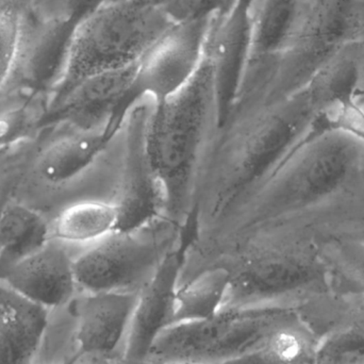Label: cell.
Listing matches in <instances>:
<instances>
[{"instance_id": "32", "label": "cell", "mask_w": 364, "mask_h": 364, "mask_svg": "<svg viewBox=\"0 0 364 364\" xmlns=\"http://www.w3.org/2000/svg\"><path fill=\"white\" fill-rule=\"evenodd\" d=\"M139 364H194V363H142Z\"/></svg>"}, {"instance_id": "7", "label": "cell", "mask_w": 364, "mask_h": 364, "mask_svg": "<svg viewBox=\"0 0 364 364\" xmlns=\"http://www.w3.org/2000/svg\"><path fill=\"white\" fill-rule=\"evenodd\" d=\"M363 38V0H312L299 31L272 58L261 107L299 93L342 51Z\"/></svg>"}, {"instance_id": "19", "label": "cell", "mask_w": 364, "mask_h": 364, "mask_svg": "<svg viewBox=\"0 0 364 364\" xmlns=\"http://www.w3.org/2000/svg\"><path fill=\"white\" fill-rule=\"evenodd\" d=\"M311 4L312 0H252L250 57H271L284 51Z\"/></svg>"}, {"instance_id": "37", "label": "cell", "mask_w": 364, "mask_h": 364, "mask_svg": "<svg viewBox=\"0 0 364 364\" xmlns=\"http://www.w3.org/2000/svg\"><path fill=\"white\" fill-rule=\"evenodd\" d=\"M363 2H364V0H363Z\"/></svg>"}, {"instance_id": "1", "label": "cell", "mask_w": 364, "mask_h": 364, "mask_svg": "<svg viewBox=\"0 0 364 364\" xmlns=\"http://www.w3.org/2000/svg\"><path fill=\"white\" fill-rule=\"evenodd\" d=\"M338 100L337 87L320 73L278 104L230 111L203 158L186 241L215 230L247 203L307 139L320 113Z\"/></svg>"}, {"instance_id": "3", "label": "cell", "mask_w": 364, "mask_h": 364, "mask_svg": "<svg viewBox=\"0 0 364 364\" xmlns=\"http://www.w3.org/2000/svg\"><path fill=\"white\" fill-rule=\"evenodd\" d=\"M363 193V141L338 130L310 134L224 224L190 242L220 239L275 218L301 216L320 223Z\"/></svg>"}, {"instance_id": "6", "label": "cell", "mask_w": 364, "mask_h": 364, "mask_svg": "<svg viewBox=\"0 0 364 364\" xmlns=\"http://www.w3.org/2000/svg\"><path fill=\"white\" fill-rule=\"evenodd\" d=\"M297 304L223 308L213 318L172 325L144 363L223 364L258 348L301 312Z\"/></svg>"}, {"instance_id": "12", "label": "cell", "mask_w": 364, "mask_h": 364, "mask_svg": "<svg viewBox=\"0 0 364 364\" xmlns=\"http://www.w3.org/2000/svg\"><path fill=\"white\" fill-rule=\"evenodd\" d=\"M138 64L85 79L59 102L49 107L42 130L109 129L121 132V111L134 85Z\"/></svg>"}, {"instance_id": "28", "label": "cell", "mask_w": 364, "mask_h": 364, "mask_svg": "<svg viewBox=\"0 0 364 364\" xmlns=\"http://www.w3.org/2000/svg\"><path fill=\"white\" fill-rule=\"evenodd\" d=\"M174 23L213 19L225 14L237 0H156Z\"/></svg>"}, {"instance_id": "29", "label": "cell", "mask_w": 364, "mask_h": 364, "mask_svg": "<svg viewBox=\"0 0 364 364\" xmlns=\"http://www.w3.org/2000/svg\"><path fill=\"white\" fill-rule=\"evenodd\" d=\"M98 359L91 357H78L74 364H98Z\"/></svg>"}, {"instance_id": "13", "label": "cell", "mask_w": 364, "mask_h": 364, "mask_svg": "<svg viewBox=\"0 0 364 364\" xmlns=\"http://www.w3.org/2000/svg\"><path fill=\"white\" fill-rule=\"evenodd\" d=\"M77 250L48 239L0 274V282L48 311H59L79 293L74 272Z\"/></svg>"}, {"instance_id": "14", "label": "cell", "mask_w": 364, "mask_h": 364, "mask_svg": "<svg viewBox=\"0 0 364 364\" xmlns=\"http://www.w3.org/2000/svg\"><path fill=\"white\" fill-rule=\"evenodd\" d=\"M139 293H78L70 305L75 318V356L107 360L123 357Z\"/></svg>"}, {"instance_id": "5", "label": "cell", "mask_w": 364, "mask_h": 364, "mask_svg": "<svg viewBox=\"0 0 364 364\" xmlns=\"http://www.w3.org/2000/svg\"><path fill=\"white\" fill-rule=\"evenodd\" d=\"M174 25L156 0L107 2L77 25L49 107L85 79L136 65Z\"/></svg>"}, {"instance_id": "24", "label": "cell", "mask_w": 364, "mask_h": 364, "mask_svg": "<svg viewBox=\"0 0 364 364\" xmlns=\"http://www.w3.org/2000/svg\"><path fill=\"white\" fill-rule=\"evenodd\" d=\"M301 308L318 336L338 328L364 335V293L336 291L307 301Z\"/></svg>"}, {"instance_id": "11", "label": "cell", "mask_w": 364, "mask_h": 364, "mask_svg": "<svg viewBox=\"0 0 364 364\" xmlns=\"http://www.w3.org/2000/svg\"><path fill=\"white\" fill-rule=\"evenodd\" d=\"M78 23L76 17L66 12L51 15L29 13L18 63L4 93L19 92L46 98L50 102L65 72Z\"/></svg>"}, {"instance_id": "8", "label": "cell", "mask_w": 364, "mask_h": 364, "mask_svg": "<svg viewBox=\"0 0 364 364\" xmlns=\"http://www.w3.org/2000/svg\"><path fill=\"white\" fill-rule=\"evenodd\" d=\"M184 244V229L164 215L139 228L114 231L77 250L79 293H140L168 255Z\"/></svg>"}, {"instance_id": "33", "label": "cell", "mask_w": 364, "mask_h": 364, "mask_svg": "<svg viewBox=\"0 0 364 364\" xmlns=\"http://www.w3.org/2000/svg\"><path fill=\"white\" fill-rule=\"evenodd\" d=\"M359 207H360V205H359ZM354 208H357V207H354ZM352 209H353V208H352ZM352 209H350V210H352ZM348 211H350V210H348ZM346 212H348V211H346ZM344 213H346V212H344ZM342 214H343V213H342ZM340 215H341V214H340ZM336 218H337V216H336ZM328 222H329V220H328ZM326 223H327V222H326ZM326 223H325V224H326ZM325 224H324V225H325ZM324 225H323V226H324ZM323 226H322V227H321L320 231H321V232L324 233V232H323V231H322Z\"/></svg>"}, {"instance_id": "20", "label": "cell", "mask_w": 364, "mask_h": 364, "mask_svg": "<svg viewBox=\"0 0 364 364\" xmlns=\"http://www.w3.org/2000/svg\"><path fill=\"white\" fill-rule=\"evenodd\" d=\"M49 239V216L23 198L0 205V274Z\"/></svg>"}, {"instance_id": "25", "label": "cell", "mask_w": 364, "mask_h": 364, "mask_svg": "<svg viewBox=\"0 0 364 364\" xmlns=\"http://www.w3.org/2000/svg\"><path fill=\"white\" fill-rule=\"evenodd\" d=\"M314 232L333 272L336 291L364 293V237Z\"/></svg>"}, {"instance_id": "23", "label": "cell", "mask_w": 364, "mask_h": 364, "mask_svg": "<svg viewBox=\"0 0 364 364\" xmlns=\"http://www.w3.org/2000/svg\"><path fill=\"white\" fill-rule=\"evenodd\" d=\"M49 102L19 92L0 95V153L31 141L42 130Z\"/></svg>"}, {"instance_id": "34", "label": "cell", "mask_w": 364, "mask_h": 364, "mask_svg": "<svg viewBox=\"0 0 364 364\" xmlns=\"http://www.w3.org/2000/svg\"><path fill=\"white\" fill-rule=\"evenodd\" d=\"M356 207H358V205H356ZM353 208H354V207H353ZM341 214H342V213H341ZM339 215H340V214H339ZM337 216H338V215H337ZM335 218H336V216H335ZM331 220H333V218H331ZM324 224H325V223H324ZM324 224H323V225H324ZM321 227H322V226H321ZM321 227H320V228H321ZM320 228H318V232H321V231H320ZM321 233H322V232H321Z\"/></svg>"}, {"instance_id": "2", "label": "cell", "mask_w": 364, "mask_h": 364, "mask_svg": "<svg viewBox=\"0 0 364 364\" xmlns=\"http://www.w3.org/2000/svg\"><path fill=\"white\" fill-rule=\"evenodd\" d=\"M223 267L230 287L223 308L297 304L336 292V280L316 235L297 218L264 220L183 248L181 282Z\"/></svg>"}, {"instance_id": "35", "label": "cell", "mask_w": 364, "mask_h": 364, "mask_svg": "<svg viewBox=\"0 0 364 364\" xmlns=\"http://www.w3.org/2000/svg\"><path fill=\"white\" fill-rule=\"evenodd\" d=\"M361 205H363L364 207V194H363V203H361Z\"/></svg>"}, {"instance_id": "16", "label": "cell", "mask_w": 364, "mask_h": 364, "mask_svg": "<svg viewBox=\"0 0 364 364\" xmlns=\"http://www.w3.org/2000/svg\"><path fill=\"white\" fill-rule=\"evenodd\" d=\"M184 245L168 255L139 293L123 354L128 364L144 363L158 337L173 325Z\"/></svg>"}, {"instance_id": "26", "label": "cell", "mask_w": 364, "mask_h": 364, "mask_svg": "<svg viewBox=\"0 0 364 364\" xmlns=\"http://www.w3.org/2000/svg\"><path fill=\"white\" fill-rule=\"evenodd\" d=\"M25 0H0V95L12 80L27 31Z\"/></svg>"}, {"instance_id": "18", "label": "cell", "mask_w": 364, "mask_h": 364, "mask_svg": "<svg viewBox=\"0 0 364 364\" xmlns=\"http://www.w3.org/2000/svg\"><path fill=\"white\" fill-rule=\"evenodd\" d=\"M115 201L87 198L63 205L49 218V239L80 250L117 230Z\"/></svg>"}, {"instance_id": "4", "label": "cell", "mask_w": 364, "mask_h": 364, "mask_svg": "<svg viewBox=\"0 0 364 364\" xmlns=\"http://www.w3.org/2000/svg\"><path fill=\"white\" fill-rule=\"evenodd\" d=\"M216 126L215 78L205 55L186 87L164 102H154L147 123V151L164 193V216L181 226L184 235L199 171Z\"/></svg>"}, {"instance_id": "15", "label": "cell", "mask_w": 364, "mask_h": 364, "mask_svg": "<svg viewBox=\"0 0 364 364\" xmlns=\"http://www.w3.org/2000/svg\"><path fill=\"white\" fill-rule=\"evenodd\" d=\"M252 0H237L212 21L205 46L218 95V126L226 121L252 55Z\"/></svg>"}, {"instance_id": "36", "label": "cell", "mask_w": 364, "mask_h": 364, "mask_svg": "<svg viewBox=\"0 0 364 364\" xmlns=\"http://www.w3.org/2000/svg\"><path fill=\"white\" fill-rule=\"evenodd\" d=\"M109 1H117V0H109Z\"/></svg>"}, {"instance_id": "10", "label": "cell", "mask_w": 364, "mask_h": 364, "mask_svg": "<svg viewBox=\"0 0 364 364\" xmlns=\"http://www.w3.org/2000/svg\"><path fill=\"white\" fill-rule=\"evenodd\" d=\"M154 102H139L126 115L121 129L122 159L115 205L117 230L144 226L164 215V198L147 151L146 130Z\"/></svg>"}, {"instance_id": "27", "label": "cell", "mask_w": 364, "mask_h": 364, "mask_svg": "<svg viewBox=\"0 0 364 364\" xmlns=\"http://www.w3.org/2000/svg\"><path fill=\"white\" fill-rule=\"evenodd\" d=\"M314 364H364V335L346 328L322 333Z\"/></svg>"}, {"instance_id": "9", "label": "cell", "mask_w": 364, "mask_h": 364, "mask_svg": "<svg viewBox=\"0 0 364 364\" xmlns=\"http://www.w3.org/2000/svg\"><path fill=\"white\" fill-rule=\"evenodd\" d=\"M213 19L175 23L145 53L138 63L134 85L122 107L123 121L130 109L141 100L149 98L158 104L188 85L205 60Z\"/></svg>"}, {"instance_id": "17", "label": "cell", "mask_w": 364, "mask_h": 364, "mask_svg": "<svg viewBox=\"0 0 364 364\" xmlns=\"http://www.w3.org/2000/svg\"><path fill=\"white\" fill-rule=\"evenodd\" d=\"M50 316L0 282V364H40Z\"/></svg>"}, {"instance_id": "21", "label": "cell", "mask_w": 364, "mask_h": 364, "mask_svg": "<svg viewBox=\"0 0 364 364\" xmlns=\"http://www.w3.org/2000/svg\"><path fill=\"white\" fill-rule=\"evenodd\" d=\"M320 336L299 312L258 348L223 364H314Z\"/></svg>"}, {"instance_id": "30", "label": "cell", "mask_w": 364, "mask_h": 364, "mask_svg": "<svg viewBox=\"0 0 364 364\" xmlns=\"http://www.w3.org/2000/svg\"><path fill=\"white\" fill-rule=\"evenodd\" d=\"M77 358H78V356H75L74 358L70 359V360L58 361V363H46V364H74L75 361L77 360Z\"/></svg>"}, {"instance_id": "31", "label": "cell", "mask_w": 364, "mask_h": 364, "mask_svg": "<svg viewBox=\"0 0 364 364\" xmlns=\"http://www.w3.org/2000/svg\"><path fill=\"white\" fill-rule=\"evenodd\" d=\"M359 91L364 93V58H363V74H361L360 87H359Z\"/></svg>"}, {"instance_id": "22", "label": "cell", "mask_w": 364, "mask_h": 364, "mask_svg": "<svg viewBox=\"0 0 364 364\" xmlns=\"http://www.w3.org/2000/svg\"><path fill=\"white\" fill-rule=\"evenodd\" d=\"M230 287V273L223 267L199 272L179 284L173 325L213 318L224 307Z\"/></svg>"}]
</instances>
